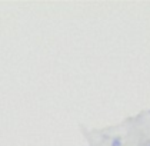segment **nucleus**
I'll return each mask as SVG.
<instances>
[{
    "mask_svg": "<svg viewBox=\"0 0 150 146\" xmlns=\"http://www.w3.org/2000/svg\"><path fill=\"white\" fill-rule=\"evenodd\" d=\"M120 143H122V140L117 137V139H113V142H112V146H120Z\"/></svg>",
    "mask_w": 150,
    "mask_h": 146,
    "instance_id": "1",
    "label": "nucleus"
}]
</instances>
